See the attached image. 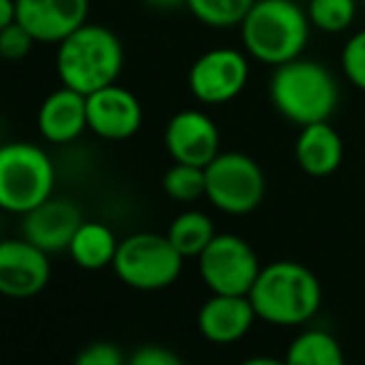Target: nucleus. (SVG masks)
Instances as JSON below:
<instances>
[{"label": "nucleus", "mask_w": 365, "mask_h": 365, "mask_svg": "<svg viewBox=\"0 0 365 365\" xmlns=\"http://www.w3.org/2000/svg\"><path fill=\"white\" fill-rule=\"evenodd\" d=\"M73 365H127V358L122 356L120 346L115 343L95 341L77 353Z\"/></svg>", "instance_id": "nucleus-26"}, {"label": "nucleus", "mask_w": 365, "mask_h": 365, "mask_svg": "<svg viewBox=\"0 0 365 365\" xmlns=\"http://www.w3.org/2000/svg\"><path fill=\"white\" fill-rule=\"evenodd\" d=\"M207 199L224 214L244 217L261 207L266 197V174L244 152H219L204 167Z\"/></svg>", "instance_id": "nucleus-7"}, {"label": "nucleus", "mask_w": 365, "mask_h": 365, "mask_svg": "<svg viewBox=\"0 0 365 365\" xmlns=\"http://www.w3.org/2000/svg\"><path fill=\"white\" fill-rule=\"evenodd\" d=\"M239 365H286V363L279 361V358H271V356H256V358H249V361H244Z\"/></svg>", "instance_id": "nucleus-30"}, {"label": "nucleus", "mask_w": 365, "mask_h": 365, "mask_svg": "<svg viewBox=\"0 0 365 365\" xmlns=\"http://www.w3.org/2000/svg\"><path fill=\"white\" fill-rule=\"evenodd\" d=\"M286 365H346V356L336 336L321 328L298 333L284 358Z\"/></svg>", "instance_id": "nucleus-19"}, {"label": "nucleus", "mask_w": 365, "mask_h": 365, "mask_svg": "<svg viewBox=\"0 0 365 365\" xmlns=\"http://www.w3.org/2000/svg\"><path fill=\"white\" fill-rule=\"evenodd\" d=\"M35 43L38 40L15 20L8 28L0 30V58L8 60V63H20V60L28 58Z\"/></svg>", "instance_id": "nucleus-24"}, {"label": "nucleus", "mask_w": 365, "mask_h": 365, "mask_svg": "<svg viewBox=\"0 0 365 365\" xmlns=\"http://www.w3.org/2000/svg\"><path fill=\"white\" fill-rule=\"evenodd\" d=\"M256 0H187V10L209 28L241 25Z\"/></svg>", "instance_id": "nucleus-21"}, {"label": "nucleus", "mask_w": 365, "mask_h": 365, "mask_svg": "<svg viewBox=\"0 0 365 365\" xmlns=\"http://www.w3.org/2000/svg\"><path fill=\"white\" fill-rule=\"evenodd\" d=\"M50 254L28 239L0 241V296L25 301L45 291L50 284Z\"/></svg>", "instance_id": "nucleus-10"}, {"label": "nucleus", "mask_w": 365, "mask_h": 365, "mask_svg": "<svg viewBox=\"0 0 365 365\" xmlns=\"http://www.w3.org/2000/svg\"><path fill=\"white\" fill-rule=\"evenodd\" d=\"M15 23V0H0V30Z\"/></svg>", "instance_id": "nucleus-29"}, {"label": "nucleus", "mask_w": 365, "mask_h": 365, "mask_svg": "<svg viewBox=\"0 0 365 365\" xmlns=\"http://www.w3.org/2000/svg\"><path fill=\"white\" fill-rule=\"evenodd\" d=\"M38 130L50 145H70L87 130V95L60 87L50 92L38 110Z\"/></svg>", "instance_id": "nucleus-16"}, {"label": "nucleus", "mask_w": 365, "mask_h": 365, "mask_svg": "<svg viewBox=\"0 0 365 365\" xmlns=\"http://www.w3.org/2000/svg\"><path fill=\"white\" fill-rule=\"evenodd\" d=\"M296 164L308 177H328L343 162V140L328 122L301 127L296 137Z\"/></svg>", "instance_id": "nucleus-17"}, {"label": "nucleus", "mask_w": 365, "mask_h": 365, "mask_svg": "<svg viewBox=\"0 0 365 365\" xmlns=\"http://www.w3.org/2000/svg\"><path fill=\"white\" fill-rule=\"evenodd\" d=\"M167 236L184 259H199L202 251L212 244L217 231H214V221L204 212H184L169 224Z\"/></svg>", "instance_id": "nucleus-20"}, {"label": "nucleus", "mask_w": 365, "mask_h": 365, "mask_svg": "<svg viewBox=\"0 0 365 365\" xmlns=\"http://www.w3.org/2000/svg\"><path fill=\"white\" fill-rule=\"evenodd\" d=\"M127 365H184L182 358L167 346H142L127 358Z\"/></svg>", "instance_id": "nucleus-27"}, {"label": "nucleus", "mask_w": 365, "mask_h": 365, "mask_svg": "<svg viewBox=\"0 0 365 365\" xmlns=\"http://www.w3.org/2000/svg\"><path fill=\"white\" fill-rule=\"evenodd\" d=\"M269 95L279 115L298 127L328 122L341 100L338 80L326 65L296 58L276 68Z\"/></svg>", "instance_id": "nucleus-4"}, {"label": "nucleus", "mask_w": 365, "mask_h": 365, "mask_svg": "<svg viewBox=\"0 0 365 365\" xmlns=\"http://www.w3.org/2000/svg\"><path fill=\"white\" fill-rule=\"evenodd\" d=\"M256 311L249 296H231V293H212L209 301L199 308L197 326L209 343L229 346L251 331Z\"/></svg>", "instance_id": "nucleus-15"}, {"label": "nucleus", "mask_w": 365, "mask_h": 365, "mask_svg": "<svg viewBox=\"0 0 365 365\" xmlns=\"http://www.w3.org/2000/svg\"><path fill=\"white\" fill-rule=\"evenodd\" d=\"M90 0H15V20L38 43L58 45L87 23Z\"/></svg>", "instance_id": "nucleus-12"}, {"label": "nucleus", "mask_w": 365, "mask_h": 365, "mask_svg": "<svg viewBox=\"0 0 365 365\" xmlns=\"http://www.w3.org/2000/svg\"><path fill=\"white\" fill-rule=\"evenodd\" d=\"M308 20L323 33H343L353 25L358 13L356 0H308Z\"/></svg>", "instance_id": "nucleus-23"}, {"label": "nucleus", "mask_w": 365, "mask_h": 365, "mask_svg": "<svg viewBox=\"0 0 365 365\" xmlns=\"http://www.w3.org/2000/svg\"><path fill=\"white\" fill-rule=\"evenodd\" d=\"M147 8L159 10V13H172V10L187 8V0H145Z\"/></svg>", "instance_id": "nucleus-28"}, {"label": "nucleus", "mask_w": 365, "mask_h": 365, "mask_svg": "<svg viewBox=\"0 0 365 365\" xmlns=\"http://www.w3.org/2000/svg\"><path fill=\"white\" fill-rule=\"evenodd\" d=\"M239 28L249 58L279 68L301 58L313 25L293 0H256Z\"/></svg>", "instance_id": "nucleus-3"}, {"label": "nucleus", "mask_w": 365, "mask_h": 365, "mask_svg": "<svg viewBox=\"0 0 365 365\" xmlns=\"http://www.w3.org/2000/svg\"><path fill=\"white\" fill-rule=\"evenodd\" d=\"M249 82V58L234 48H214L199 55L189 70V90L204 105H226Z\"/></svg>", "instance_id": "nucleus-9"}, {"label": "nucleus", "mask_w": 365, "mask_h": 365, "mask_svg": "<svg viewBox=\"0 0 365 365\" xmlns=\"http://www.w3.org/2000/svg\"><path fill=\"white\" fill-rule=\"evenodd\" d=\"M80 207L68 199H45L28 214H23V236L48 254L68 251L73 236L82 226Z\"/></svg>", "instance_id": "nucleus-14"}, {"label": "nucleus", "mask_w": 365, "mask_h": 365, "mask_svg": "<svg viewBox=\"0 0 365 365\" xmlns=\"http://www.w3.org/2000/svg\"><path fill=\"white\" fill-rule=\"evenodd\" d=\"M117 241L115 231L102 221H82V226L73 236L68 254L73 256V261L80 269L87 271H100L105 266H112L117 254Z\"/></svg>", "instance_id": "nucleus-18"}, {"label": "nucleus", "mask_w": 365, "mask_h": 365, "mask_svg": "<svg viewBox=\"0 0 365 365\" xmlns=\"http://www.w3.org/2000/svg\"><path fill=\"white\" fill-rule=\"evenodd\" d=\"M125 68V48L110 28L85 23L73 35L58 43L55 70L65 87L92 95L107 85H115Z\"/></svg>", "instance_id": "nucleus-2"}, {"label": "nucleus", "mask_w": 365, "mask_h": 365, "mask_svg": "<svg viewBox=\"0 0 365 365\" xmlns=\"http://www.w3.org/2000/svg\"><path fill=\"white\" fill-rule=\"evenodd\" d=\"M341 63L348 82L365 92V28L343 45Z\"/></svg>", "instance_id": "nucleus-25"}, {"label": "nucleus", "mask_w": 365, "mask_h": 365, "mask_svg": "<svg viewBox=\"0 0 365 365\" xmlns=\"http://www.w3.org/2000/svg\"><path fill=\"white\" fill-rule=\"evenodd\" d=\"M259 271L256 251L236 234H217L199 256V274L212 293L249 296Z\"/></svg>", "instance_id": "nucleus-8"}, {"label": "nucleus", "mask_w": 365, "mask_h": 365, "mask_svg": "<svg viewBox=\"0 0 365 365\" xmlns=\"http://www.w3.org/2000/svg\"><path fill=\"white\" fill-rule=\"evenodd\" d=\"M164 147L174 162L207 167L221 152L219 127L202 110H182L167 122Z\"/></svg>", "instance_id": "nucleus-13"}, {"label": "nucleus", "mask_w": 365, "mask_h": 365, "mask_svg": "<svg viewBox=\"0 0 365 365\" xmlns=\"http://www.w3.org/2000/svg\"><path fill=\"white\" fill-rule=\"evenodd\" d=\"M162 187L167 197L174 199V202H197V199L207 197V172H204V167L174 162L164 174Z\"/></svg>", "instance_id": "nucleus-22"}, {"label": "nucleus", "mask_w": 365, "mask_h": 365, "mask_svg": "<svg viewBox=\"0 0 365 365\" xmlns=\"http://www.w3.org/2000/svg\"><path fill=\"white\" fill-rule=\"evenodd\" d=\"M249 298L261 321L274 326H303L318 313L323 291L318 276L308 266L274 261L261 266Z\"/></svg>", "instance_id": "nucleus-1"}, {"label": "nucleus", "mask_w": 365, "mask_h": 365, "mask_svg": "<svg viewBox=\"0 0 365 365\" xmlns=\"http://www.w3.org/2000/svg\"><path fill=\"white\" fill-rule=\"evenodd\" d=\"M145 110L135 92L122 85H107L87 95V130L100 140L122 142L140 132Z\"/></svg>", "instance_id": "nucleus-11"}, {"label": "nucleus", "mask_w": 365, "mask_h": 365, "mask_svg": "<svg viewBox=\"0 0 365 365\" xmlns=\"http://www.w3.org/2000/svg\"><path fill=\"white\" fill-rule=\"evenodd\" d=\"M55 164L43 147L33 142L0 145V209L28 214L53 197Z\"/></svg>", "instance_id": "nucleus-5"}, {"label": "nucleus", "mask_w": 365, "mask_h": 365, "mask_svg": "<svg viewBox=\"0 0 365 365\" xmlns=\"http://www.w3.org/2000/svg\"><path fill=\"white\" fill-rule=\"evenodd\" d=\"M184 256L174 249L167 234L137 231L117 246L115 269L117 279L137 291H159L172 286L179 279Z\"/></svg>", "instance_id": "nucleus-6"}]
</instances>
